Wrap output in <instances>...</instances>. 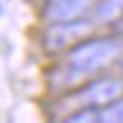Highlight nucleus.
<instances>
[{"mask_svg": "<svg viewBox=\"0 0 123 123\" xmlns=\"http://www.w3.org/2000/svg\"><path fill=\"white\" fill-rule=\"evenodd\" d=\"M123 53V39L116 34H89L87 39L78 41L73 48L66 50L64 66L71 75H93L98 71L116 64Z\"/></svg>", "mask_w": 123, "mask_h": 123, "instance_id": "f257e3e1", "label": "nucleus"}, {"mask_svg": "<svg viewBox=\"0 0 123 123\" xmlns=\"http://www.w3.org/2000/svg\"><path fill=\"white\" fill-rule=\"evenodd\" d=\"M93 25L96 23L91 18L66 21V23H48V27L43 32V46L50 53H66L78 41L87 39L93 32Z\"/></svg>", "mask_w": 123, "mask_h": 123, "instance_id": "f03ea898", "label": "nucleus"}, {"mask_svg": "<svg viewBox=\"0 0 123 123\" xmlns=\"http://www.w3.org/2000/svg\"><path fill=\"white\" fill-rule=\"evenodd\" d=\"M123 96V78L119 75H105V78H93L87 84L75 91V103L80 107H93V110H100V107L110 105L112 100Z\"/></svg>", "mask_w": 123, "mask_h": 123, "instance_id": "7ed1b4c3", "label": "nucleus"}, {"mask_svg": "<svg viewBox=\"0 0 123 123\" xmlns=\"http://www.w3.org/2000/svg\"><path fill=\"white\" fill-rule=\"evenodd\" d=\"M96 5L98 0H46L41 14L46 23L80 21V18H91Z\"/></svg>", "mask_w": 123, "mask_h": 123, "instance_id": "20e7f679", "label": "nucleus"}, {"mask_svg": "<svg viewBox=\"0 0 123 123\" xmlns=\"http://www.w3.org/2000/svg\"><path fill=\"white\" fill-rule=\"evenodd\" d=\"M123 18V0H98L91 12V21L96 25H112Z\"/></svg>", "mask_w": 123, "mask_h": 123, "instance_id": "39448f33", "label": "nucleus"}, {"mask_svg": "<svg viewBox=\"0 0 123 123\" xmlns=\"http://www.w3.org/2000/svg\"><path fill=\"white\" fill-rule=\"evenodd\" d=\"M98 123H123V96L98 110Z\"/></svg>", "mask_w": 123, "mask_h": 123, "instance_id": "423d86ee", "label": "nucleus"}, {"mask_svg": "<svg viewBox=\"0 0 123 123\" xmlns=\"http://www.w3.org/2000/svg\"><path fill=\"white\" fill-rule=\"evenodd\" d=\"M62 123H98V110H93V107H78Z\"/></svg>", "mask_w": 123, "mask_h": 123, "instance_id": "0eeeda50", "label": "nucleus"}, {"mask_svg": "<svg viewBox=\"0 0 123 123\" xmlns=\"http://www.w3.org/2000/svg\"><path fill=\"white\" fill-rule=\"evenodd\" d=\"M112 30H114V34L119 37V39H123V18H119L116 23H112Z\"/></svg>", "mask_w": 123, "mask_h": 123, "instance_id": "6e6552de", "label": "nucleus"}, {"mask_svg": "<svg viewBox=\"0 0 123 123\" xmlns=\"http://www.w3.org/2000/svg\"><path fill=\"white\" fill-rule=\"evenodd\" d=\"M116 68H119V75L123 78V53H121V57L116 59Z\"/></svg>", "mask_w": 123, "mask_h": 123, "instance_id": "1a4fd4ad", "label": "nucleus"}, {"mask_svg": "<svg viewBox=\"0 0 123 123\" xmlns=\"http://www.w3.org/2000/svg\"><path fill=\"white\" fill-rule=\"evenodd\" d=\"M0 16H2V2H0Z\"/></svg>", "mask_w": 123, "mask_h": 123, "instance_id": "9d476101", "label": "nucleus"}]
</instances>
